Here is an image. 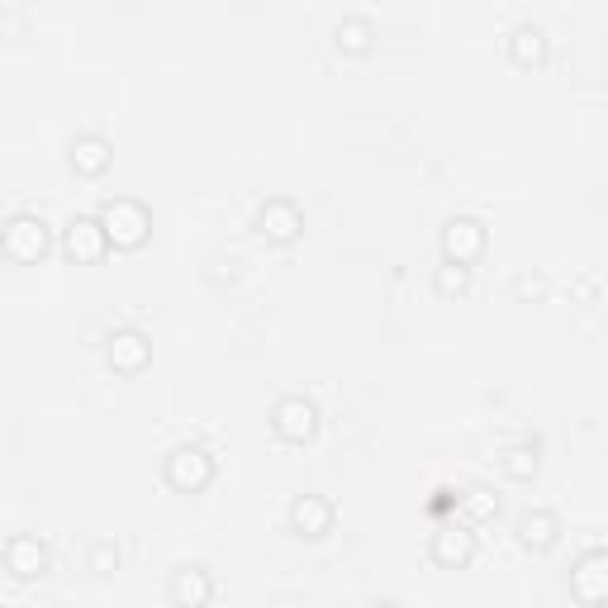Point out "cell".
Returning a JSON list of instances; mask_svg holds the SVG:
<instances>
[{
    "label": "cell",
    "mask_w": 608,
    "mask_h": 608,
    "mask_svg": "<svg viewBox=\"0 0 608 608\" xmlns=\"http://www.w3.org/2000/svg\"><path fill=\"white\" fill-rule=\"evenodd\" d=\"M5 566H10V575L15 580H38L48 571V547L38 537H29V533H15L5 542Z\"/></svg>",
    "instance_id": "8fae6325"
},
{
    "label": "cell",
    "mask_w": 608,
    "mask_h": 608,
    "mask_svg": "<svg viewBox=\"0 0 608 608\" xmlns=\"http://www.w3.org/2000/svg\"><path fill=\"white\" fill-rule=\"evenodd\" d=\"M371 608H399L395 599H381V604H371Z\"/></svg>",
    "instance_id": "603a6c76"
},
{
    "label": "cell",
    "mask_w": 608,
    "mask_h": 608,
    "mask_svg": "<svg viewBox=\"0 0 608 608\" xmlns=\"http://www.w3.org/2000/svg\"><path fill=\"white\" fill-rule=\"evenodd\" d=\"M509 53H513V62L533 67V62L547 58V34H542L537 24H519V29L509 34Z\"/></svg>",
    "instance_id": "e0dca14e"
},
{
    "label": "cell",
    "mask_w": 608,
    "mask_h": 608,
    "mask_svg": "<svg viewBox=\"0 0 608 608\" xmlns=\"http://www.w3.org/2000/svg\"><path fill=\"white\" fill-rule=\"evenodd\" d=\"M457 513H461V523H489L499 513V495L495 489H485V485H471L466 495H457Z\"/></svg>",
    "instance_id": "2e32d148"
},
{
    "label": "cell",
    "mask_w": 608,
    "mask_h": 608,
    "mask_svg": "<svg viewBox=\"0 0 608 608\" xmlns=\"http://www.w3.org/2000/svg\"><path fill=\"white\" fill-rule=\"evenodd\" d=\"M485 252V224L471 214H451L443 224V257L457 266H471Z\"/></svg>",
    "instance_id": "277c9868"
},
{
    "label": "cell",
    "mask_w": 608,
    "mask_h": 608,
    "mask_svg": "<svg viewBox=\"0 0 608 608\" xmlns=\"http://www.w3.org/2000/svg\"><path fill=\"white\" fill-rule=\"evenodd\" d=\"M571 590L580 604H608V551H585L571 571Z\"/></svg>",
    "instance_id": "9c48e42d"
},
{
    "label": "cell",
    "mask_w": 608,
    "mask_h": 608,
    "mask_svg": "<svg viewBox=\"0 0 608 608\" xmlns=\"http://www.w3.org/2000/svg\"><path fill=\"white\" fill-rule=\"evenodd\" d=\"M257 233L271 243H295L305 233V214H300V204L295 200H266L262 210H257Z\"/></svg>",
    "instance_id": "52a82bcc"
},
{
    "label": "cell",
    "mask_w": 608,
    "mask_h": 608,
    "mask_svg": "<svg viewBox=\"0 0 608 608\" xmlns=\"http://www.w3.org/2000/svg\"><path fill=\"white\" fill-rule=\"evenodd\" d=\"M106 357H110L114 371H128V376H134V371H144L148 361H152V343H148L138 328H114Z\"/></svg>",
    "instance_id": "30bf717a"
},
{
    "label": "cell",
    "mask_w": 608,
    "mask_h": 608,
    "mask_svg": "<svg viewBox=\"0 0 608 608\" xmlns=\"http://www.w3.org/2000/svg\"><path fill=\"white\" fill-rule=\"evenodd\" d=\"M62 248H67L72 262L90 266V262H100V257H106L110 238H106V228H100L96 214H72L67 219V233H62Z\"/></svg>",
    "instance_id": "8992f818"
},
{
    "label": "cell",
    "mask_w": 608,
    "mask_h": 608,
    "mask_svg": "<svg viewBox=\"0 0 608 608\" xmlns=\"http://www.w3.org/2000/svg\"><path fill=\"white\" fill-rule=\"evenodd\" d=\"M513 290H519L523 300H528V295L537 300V295H547V281H542V276H519V281H513Z\"/></svg>",
    "instance_id": "7402d4cb"
},
{
    "label": "cell",
    "mask_w": 608,
    "mask_h": 608,
    "mask_svg": "<svg viewBox=\"0 0 608 608\" xmlns=\"http://www.w3.org/2000/svg\"><path fill=\"white\" fill-rule=\"evenodd\" d=\"M214 599V575L204 566H181L172 575V604L176 608H204Z\"/></svg>",
    "instance_id": "7c38bea8"
},
{
    "label": "cell",
    "mask_w": 608,
    "mask_h": 608,
    "mask_svg": "<svg viewBox=\"0 0 608 608\" xmlns=\"http://www.w3.org/2000/svg\"><path fill=\"white\" fill-rule=\"evenodd\" d=\"M338 48H347V53H367L371 48V20L367 15H343L338 20Z\"/></svg>",
    "instance_id": "ac0fdd59"
},
{
    "label": "cell",
    "mask_w": 608,
    "mask_h": 608,
    "mask_svg": "<svg viewBox=\"0 0 608 608\" xmlns=\"http://www.w3.org/2000/svg\"><path fill=\"white\" fill-rule=\"evenodd\" d=\"M48 248H53V233L38 214H10L5 224V252L15 257V262H38Z\"/></svg>",
    "instance_id": "3957f363"
},
{
    "label": "cell",
    "mask_w": 608,
    "mask_h": 608,
    "mask_svg": "<svg viewBox=\"0 0 608 608\" xmlns=\"http://www.w3.org/2000/svg\"><path fill=\"white\" fill-rule=\"evenodd\" d=\"M86 571H96V575H110V571H120V547L114 542H90V551H86Z\"/></svg>",
    "instance_id": "ffe728a7"
},
{
    "label": "cell",
    "mask_w": 608,
    "mask_h": 608,
    "mask_svg": "<svg viewBox=\"0 0 608 608\" xmlns=\"http://www.w3.org/2000/svg\"><path fill=\"white\" fill-rule=\"evenodd\" d=\"M100 228H106V238H110V248H124V252H134V248H144V238H148V228H152V219L148 210L138 200H106L100 204Z\"/></svg>",
    "instance_id": "6da1fadb"
},
{
    "label": "cell",
    "mask_w": 608,
    "mask_h": 608,
    "mask_svg": "<svg viewBox=\"0 0 608 608\" xmlns=\"http://www.w3.org/2000/svg\"><path fill=\"white\" fill-rule=\"evenodd\" d=\"M290 528L300 537H323L333 528V504L323 495H300L290 504Z\"/></svg>",
    "instance_id": "4fadbf2b"
},
{
    "label": "cell",
    "mask_w": 608,
    "mask_h": 608,
    "mask_svg": "<svg viewBox=\"0 0 608 608\" xmlns=\"http://www.w3.org/2000/svg\"><path fill=\"white\" fill-rule=\"evenodd\" d=\"M504 475H509V481H533V475H537V447H509V451H504Z\"/></svg>",
    "instance_id": "d6986e66"
},
{
    "label": "cell",
    "mask_w": 608,
    "mask_h": 608,
    "mask_svg": "<svg viewBox=\"0 0 608 608\" xmlns=\"http://www.w3.org/2000/svg\"><path fill=\"white\" fill-rule=\"evenodd\" d=\"M210 481H214V457L204 447L186 443L166 457V485L181 489V495H200Z\"/></svg>",
    "instance_id": "7a4b0ae2"
},
{
    "label": "cell",
    "mask_w": 608,
    "mask_h": 608,
    "mask_svg": "<svg viewBox=\"0 0 608 608\" xmlns=\"http://www.w3.org/2000/svg\"><path fill=\"white\" fill-rule=\"evenodd\" d=\"M475 556V533L471 523H443L433 533V561L447 566V571H461V566H471Z\"/></svg>",
    "instance_id": "ba28073f"
},
{
    "label": "cell",
    "mask_w": 608,
    "mask_h": 608,
    "mask_svg": "<svg viewBox=\"0 0 608 608\" xmlns=\"http://www.w3.org/2000/svg\"><path fill=\"white\" fill-rule=\"evenodd\" d=\"M556 537H561V523H556V513L533 509V513H523V519H519V542H523L528 551H547V547H556Z\"/></svg>",
    "instance_id": "9a60e30c"
},
{
    "label": "cell",
    "mask_w": 608,
    "mask_h": 608,
    "mask_svg": "<svg viewBox=\"0 0 608 608\" xmlns=\"http://www.w3.org/2000/svg\"><path fill=\"white\" fill-rule=\"evenodd\" d=\"M271 429H276V437H286V443H309V437L319 433V409H314V399L286 395L276 409H271Z\"/></svg>",
    "instance_id": "5b68a950"
},
{
    "label": "cell",
    "mask_w": 608,
    "mask_h": 608,
    "mask_svg": "<svg viewBox=\"0 0 608 608\" xmlns=\"http://www.w3.org/2000/svg\"><path fill=\"white\" fill-rule=\"evenodd\" d=\"M437 290H443V295H466V290H471V266L443 262V266H437Z\"/></svg>",
    "instance_id": "44dd1931"
},
{
    "label": "cell",
    "mask_w": 608,
    "mask_h": 608,
    "mask_svg": "<svg viewBox=\"0 0 608 608\" xmlns=\"http://www.w3.org/2000/svg\"><path fill=\"white\" fill-rule=\"evenodd\" d=\"M110 162H114L110 138H100V134H82V138H72V166H76L82 176H100Z\"/></svg>",
    "instance_id": "5bb4252c"
}]
</instances>
